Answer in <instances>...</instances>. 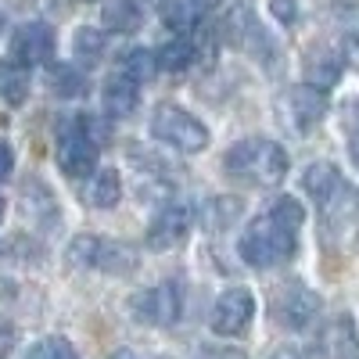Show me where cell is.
Instances as JSON below:
<instances>
[{"label":"cell","instance_id":"25","mask_svg":"<svg viewBox=\"0 0 359 359\" xmlns=\"http://www.w3.org/2000/svg\"><path fill=\"white\" fill-rule=\"evenodd\" d=\"M72 50H76V57H79L86 69H90V65H97L101 57H104V33H101V29H90V25L76 29Z\"/></svg>","mask_w":359,"mask_h":359},{"label":"cell","instance_id":"37","mask_svg":"<svg viewBox=\"0 0 359 359\" xmlns=\"http://www.w3.org/2000/svg\"><path fill=\"white\" fill-rule=\"evenodd\" d=\"M0 25H4V18H0Z\"/></svg>","mask_w":359,"mask_h":359},{"label":"cell","instance_id":"15","mask_svg":"<svg viewBox=\"0 0 359 359\" xmlns=\"http://www.w3.org/2000/svg\"><path fill=\"white\" fill-rule=\"evenodd\" d=\"M101 22H104L108 33H137L140 22H144V11H140L137 0H104Z\"/></svg>","mask_w":359,"mask_h":359},{"label":"cell","instance_id":"35","mask_svg":"<svg viewBox=\"0 0 359 359\" xmlns=\"http://www.w3.org/2000/svg\"><path fill=\"white\" fill-rule=\"evenodd\" d=\"M198 4H201V8H219L223 0H198Z\"/></svg>","mask_w":359,"mask_h":359},{"label":"cell","instance_id":"27","mask_svg":"<svg viewBox=\"0 0 359 359\" xmlns=\"http://www.w3.org/2000/svg\"><path fill=\"white\" fill-rule=\"evenodd\" d=\"M25 359H79V355H76L72 341H65V338H43L25 352Z\"/></svg>","mask_w":359,"mask_h":359},{"label":"cell","instance_id":"36","mask_svg":"<svg viewBox=\"0 0 359 359\" xmlns=\"http://www.w3.org/2000/svg\"><path fill=\"white\" fill-rule=\"evenodd\" d=\"M4 208H8V205H4V198H0V219H4Z\"/></svg>","mask_w":359,"mask_h":359},{"label":"cell","instance_id":"34","mask_svg":"<svg viewBox=\"0 0 359 359\" xmlns=\"http://www.w3.org/2000/svg\"><path fill=\"white\" fill-rule=\"evenodd\" d=\"M108 359H133V352H130V348H118V352H111Z\"/></svg>","mask_w":359,"mask_h":359},{"label":"cell","instance_id":"9","mask_svg":"<svg viewBox=\"0 0 359 359\" xmlns=\"http://www.w3.org/2000/svg\"><path fill=\"white\" fill-rule=\"evenodd\" d=\"M191 208L187 205H165L162 212L151 219V226H147V248L151 252H169L176 245H184L187 241V233H191Z\"/></svg>","mask_w":359,"mask_h":359},{"label":"cell","instance_id":"31","mask_svg":"<svg viewBox=\"0 0 359 359\" xmlns=\"http://www.w3.org/2000/svg\"><path fill=\"white\" fill-rule=\"evenodd\" d=\"M198 359H248L241 348H226V345H212V348H201Z\"/></svg>","mask_w":359,"mask_h":359},{"label":"cell","instance_id":"12","mask_svg":"<svg viewBox=\"0 0 359 359\" xmlns=\"http://www.w3.org/2000/svg\"><path fill=\"white\" fill-rule=\"evenodd\" d=\"M284 108H287V118H291L294 130H309L327 115V90H320L313 83L291 86L287 97H284Z\"/></svg>","mask_w":359,"mask_h":359},{"label":"cell","instance_id":"29","mask_svg":"<svg viewBox=\"0 0 359 359\" xmlns=\"http://www.w3.org/2000/svg\"><path fill=\"white\" fill-rule=\"evenodd\" d=\"M269 15L280 25H294L298 22V0H269Z\"/></svg>","mask_w":359,"mask_h":359},{"label":"cell","instance_id":"3","mask_svg":"<svg viewBox=\"0 0 359 359\" xmlns=\"http://www.w3.org/2000/svg\"><path fill=\"white\" fill-rule=\"evenodd\" d=\"M306 191L327 219H345L359 208V191L341 176L334 162H313L306 169Z\"/></svg>","mask_w":359,"mask_h":359},{"label":"cell","instance_id":"7","mask_svg":"<svg viewBox=\"0 0 359 359\" xmlns=\"http://www.w3.org/2000/svg\"><path fill=\"white\" fill-rule=\"evenodd\" d=\"M320 294L302 284V280H284L273 287V294H269V309H273L277 323L291 327V331H302V327H309L320 313Z\"/></svg>","mask_w":359,"mask_h":359},{"label":"cell","instance_id":"16","mask_svg":"<svg viewBox=\"0 0 359 359\" xmlns=\"http://www.w3.org/2000/svg\"><path fill=\"white\" fill-rule=\"evenodd\" d=\"M29 97V69L18 62H0V101L8 108L25 104Z\"/></svg>","mask_w":359,"mask_h":359},{"label":"cell","instance_id":"6","mask_svg":"<svg viewBox=\"0 0 359 359\" xmlns=\"http://www.w3.org/2000/svg\"><path fill=\"white\" fill-rule=\"evenodd\" d=\"M57 165L65 176H90L97 169V140L86 133L83 118H65L57 126Z\"/></svg>","mask_w":359,"mask_h":359},{"label":"cell","instance_id":"22","mask_svg":"<svg viewBox=\"0 0 359 359\" xmlns=\"http://www.w3.org/2000/svg\"><path fill=\"white\" fill-rule=\"evenodd\" d=\"M47 86H50V94H57V97H79L86 90V76L76 65H50Z\"/></svg>","mask_w":359,"mask_h":359},{"label":"cell","instance_id":"11","mask_svg":"<svg viewBox=\"0 0 359 359\" xmlns=\"http://www.w3.org/2000/svg\"><path fill=\"white\" fill-rule=\"evenodd\" d=\"M313 348L320 359H359V334L352 316H334L331 323H323Z\"/></svg>","mask_w":359,"mask_h":359},{"label":"cell","instance_id":"26","mask_svg":"<svg viewBox=\"0 0 359 359\" xmlns=\"http://www.w3.org/2000/svg\"><path fill=\"white\" fill-rule=\"evenodd\" d=\"M269 216H273L280 226H287V230H302V223H306V208H302V201H298V198L280 194L273 205H269Z\"/></svg>","mask_w":359,"mask_h":359},{"label":"cell","instance_id":"30","mask_svg":"<svg viewBox=\"0 0 359 359\" xmlns=\"http://www.w3.org/2000/svg\"><path fill=\"white\" fill-rule=\"evenodd\" d=\"M341 62L359 69V29L355 33H345V43H341Z\"/></svg>","mask_w":359,"mask_h":359},{"label":"cell","instance_id":"28","mask_svg":"<svg viewBox=\"0 0 359 359\" xmlns=\"http://www.w3.org/2000/svg\"><path fill=\"white\" fill-rule=\"evenodd\" d=\"M345 133H348V155L359 169V101H352L345 108Z\"/></svg>","mask_w":359,"mask_h":359},{"label":"cell","instance_id":"5","mask_svg":"<svg viewBox=\"0 0 359 359\" xmlns=\"http://www.w3.org/2000/svg\"><path fill=\"white\" fill-rule=\"evenodd\" d=\"M69 262L76 269H101V273H130V269L137 266V259H133V252L126 245H115V241L97 237V233L72 237Z\"/></svg>","mask_w":359,"mask_h":359},{"label":"cell","instance_id":"14","mask_svg":"<svg viewBox=\"0 0 359 359\" xmlns=\"http://www.w3.org/2000/svg\"><path fill=\"white\" fill-rule=\"evenodd\" d=\"M101 104H104V111L111 115V118H126V115H133L137 111V104H140V83H133L130 76H111L108 83H104V90H101Z\"/></svg>","mask_w":359,"mask_h":359},{"label":"cell","instance_id":"4","mask_svg":"<svg viewBox=\"0 0 359 359\" xmlns=\"http://www.w3.org/2000/svg\"><path fill=\"white\" fill-rule=\"evenodd\" d=\"M151 133L176 147V151H184V155H198L208 147V126L201 123V118H194L187 108H180V104H158L155 115H151Z\"/></svg>","mask_w":359,"mask_h":359},{"label":"cell","instance_id":"20","mask_svg":"<svg viewBox=\"0 0 359 359\" xmlns=\"http://www.w3.org/2000/svg\"><path fill=\"white\" fill-rule=\"evenodd\" d=\"M86 198H90V205H97V208H115L118 198H123V180H118V172L115 169H101L94 176V184H90Z\"/></svg>","mask_w":359,"mask_h":359},{"label":"cell","instance_id":"19","mask_svg":"<svg viewBox=\"0 0 359 359\" xmlns=\"http://www.w3.org/2000/svg\"><path fill=\"white\" fill-rule=\"evenodd\" d=\"M201 18V4L198 0H165L162 4V22L172 33H191Z\"/></svg>","mask_w":359,"mask_h":359},{"label":"cell","instance_id":"13","mask_svg":"<svg viewBox=\"0 0 359 359\" xmlns=\"http://www.w3.org/2000/svg\"><path fill=\"white\" fill-rule=\"evenodd\" d=\"M180 313V291L172 284L147 287L133 298V316L144 323H172Z\"/></svg>","mask_w":359,"mask_h":359},{"label":"cell","instance_id":"33","mask_svg":"<svg viewBox=\"0 0 359 359\" xmlns=\"http://www.w3.org/2000/svg\"><path fill=\"white\" fill-rule=\"evenodd\" d=\"M269 359H306V352L294 348V345H280V348L269 352Z\"/></svg>","mask_w":359,"mask_h":359},{"label":"cell","instance_id":"1","mask_svg":"<svg viewBox=\"0 0 359 359\" xmlns=\"http://www.w3.org/2000/svg\"><path fill=\"white\" fill-rule=\"evenodd\" d=\"M223 169L230 176H237V180H248V184L277 187L280 180L287 176V151L277 140L248 137V140H237L223 155Z\"/></svg>","mask_w":359,"mask_h":359},{"label":"cell","instance_id":"24","mask_svg":"<svg viewBox=\"0 0 359 359\" xmlns=\"http://www.w3.org/2000/svg\"><path fill=\"white\" fill-rule=\"evenodd\" d=\"M241 208H245V201L241 198H230V194H223V198H212L205 205V226L208 230H223V226H230L237 216H241Z\"/></svg>","mask_w":359,"mask_h":359},{"label":"cell","instance_id":"23","mask_svg":"<svg viewBox=\"0 0 359 359\" xmlns=\"http://www.w3.org/2000/svg\"><path fill=\"white\" fill-rule=\"evenodd\" d=\"M118 72L130 76L133 83H147V79H155V72H158L155 54H151V50H144V47H133V50H126L123 57H118Z\"/></svg>","mask_w":359,"mask_h":359},{"label":"cell","instance_id":"8","mask_svg":"<svg viewBox=\"0 0 359 359\" xmlns=\"http://www.w3.org/2000/svg\"><path fill=\"white\" fill-rule=\"evenodd\" d=\"M255 316V294L248 287H226L212 306V331L216 334H241Z\"/></svg>","mask_w":359,"mask_h":359},{"label":"cell","instance_id":"32","mask_svg":"<svg viewBox=\"0 0 359 359\" xmlns=\"http://www.w3.org/2000/svg\"><path fill=\"white\" fill-rule=\"evenodd\" d=\"M15 172V151H11V144L8 140H0V184Z\"/></svg>","mask_w":359,"mask_h":359},{"label":"cell","instance_id":"21","mask_svg":"<svg viewBox=\"0 0 359 359\" xmlns=\"http://www.w3.org/2000/svg\"><path fill=\"white\" fill-rule=\"evenodd\" d=\"M22 208L29 212V219H36L40 226H54V219H57V205H54L50 191H43L40 184L25 187V194H22Z\"/></svg>","mask_w":359,"mask_h":359},{"label":"cell","instance_id":"10","mask_svg":"<svg viewBox=\"0 0 359 359\" xmlns=\"http://www.w3.org/2000/svg\"><path fill=\"white\" fill-rule=\"evenodd\" d=\"M11 54L18 65H47L54 57V29L47 22H25L15 40H11Z\"/></svg>","mask_w":359,"mask_h":359},{"label":"cell","instance_id":"17","mask_svg":"<svg viewBox=\"0 0 359 359\" xmlns=\"http://www.w3.org/2000/svg\"><path fill=\"white\" fill-rule=\"evenodd\" d=\"M155 65H158V72H172V76L187 72L194 65V43L187 36H176V40L162 43L155 54Z\"/></svg>","mask_w":359,"mask_h":359},{"label":"cell","instance_id":"2","mask_svg":"<svg viewBox=\"0 0 359 359\" xmlns=\"http://www.w3.org/2000/svg\"><path fill=\"white\" fill-rule=\"evenodd\" d=\"M237 252L241 259L252 266V269H273V266H284L298 255V230H287L280 226L273 216H262V219H252L248 230L241 233L237 241Z\"/></svg>","mask_w":359,"mask_h":359},{"label":"cell","instance_id":"18","mask_svg":"<svg viewBox=\"0 0 359 359\" xmlns=\"http://www.w3.org/2000/svg\"><path fill=\"white\" fill-rule=\"evenodd\" d=\"M306 76L313 86L327 90V86H334L338 76H341V57L338 54H327V50H316L306 57Z\"/></svg>","mask_w":359,"mask_h":359}]
</instances>
